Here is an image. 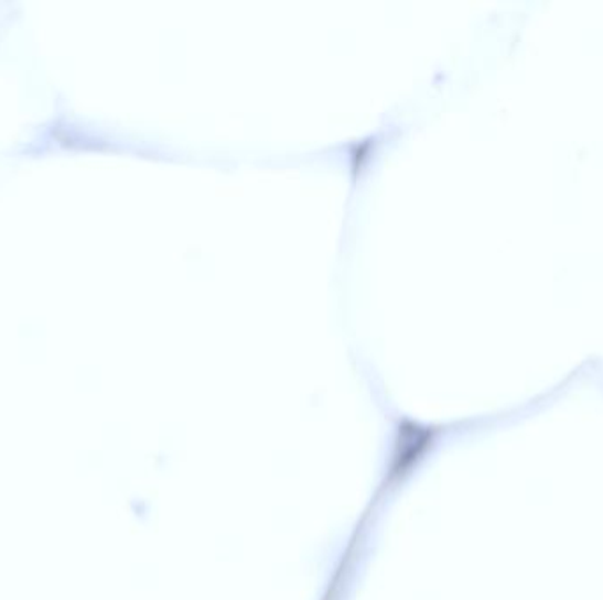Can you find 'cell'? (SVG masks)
Segmentation results:
<instances>
[{
	"mask_svg": "<svg viewBox=\"0 0 603 600\" xmlns=\"http://www.w3.org/2000/svg\"><path fill=\"white\" fill-rule=\"evenodd\" d=\"M438 432L411 419L401 421L394 437L390 463H388L385 488H396L410 478L419 465L426 460L437 443Z\"/></svg>",
	"mask_w": 603,
	"mask_h": 600,
	"instance_id": "1",
	"label": "cell"
}]
</instances>
